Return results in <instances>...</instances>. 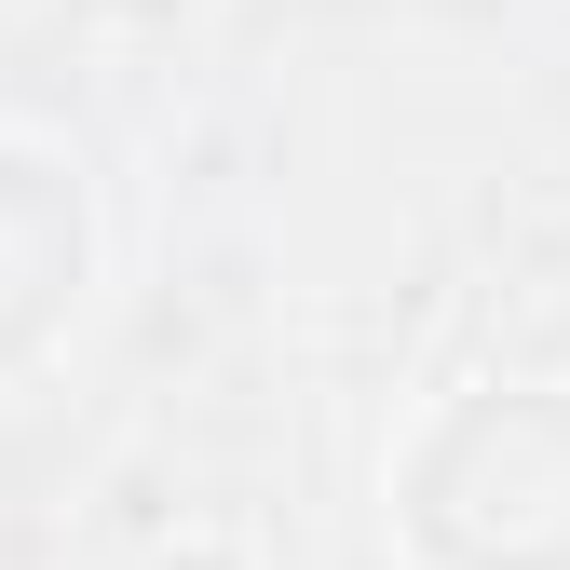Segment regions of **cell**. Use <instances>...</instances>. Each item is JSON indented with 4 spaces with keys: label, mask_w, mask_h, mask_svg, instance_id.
I'll return each instance as SVG.
<instances>
[{
    "label": "cell",
    "mask_w": 570,
    "mask_h": 570,
    "mask_svg": "<svg viewBox=\"0 0 570 570\" xmlns=\"http://www.w3.org/2000/svg\"><path fill=\"white\" fill-rule=\"evenodd\" d=\"M407 570H570V381H462L381 449Z\"/></svg>",
    "instance_id": "cell-1"
},
{
    "label": "cell",
    "mask_w": 570,
    "mask_h": 570,
    "mask_svg": "<svg viewBox=\"0 0 570 570\" xmlns=\"http://www.w3.org/2000/svg\"><path fill=\"white\" fill-rule=\"evenodd\" d=\"M82 285H96L82 164H68L55 136H14V122H0V367H28V353L82 313Z\"/></svg>",
    "instance_id": "cell-2"
}]
</instances>
